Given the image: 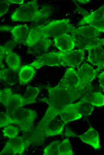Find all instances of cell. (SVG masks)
I'll use <instances>...</instances> for the list:
<instances>
[{
    "instance_id": "22",
    "label": "cell",
    "mask_w": 104,
    "mask_h": 155,
    "mask_svg": "<svg viewBox=\"0 0 104 155\" xmlns=\"http://www.w3.org/2000/svg\"><path fill=\"white\" fill-rule=\"evenodd\" d=\"M39 91L37 87L28 86L22 96L24 106L35 103Z\"/></svg>"
},
{
    "instance_id": "35",
    "label": "cell",
    "mask_w": 104,
    "mask_h": 155,
    "mask_svg": "<svg viewBox=\"0 0 104 155\" xmlns=\"http://www.w3.org/2000/svg\"><path fill=\"white\" fill-rule=\"evenodd\" d=\"M100 83V86L103 91H104V71L98 76Z\"/></svg>"
},
{
    "instance_id": "8",
    "label": "cell",
    "mask_w": 104,
    "mask_h": 155,
    "mask_svg": "<svg viewBox=\"0 0 104 155\" xmlns=\"http://www.w3.org/2000/svg\"><path fill=\"white\" fill-rule=\"evenodd\" d=\"M100 70L98 68L94 69L87 63L82 65L77 73L82 86L92 89L91 83Z\"/></svg>"
},
{
    "instance_id": "37",
    "label": "cell",
    "mask_w": 104,
    "mask_h": 155,
    "mask_svg": "<svg viewBox=\"0 0 104 155\" xmlns=\"http://www.w3.org/2000/svg\"><path fill=\"white\" fill-rule=\"evenodd\" d=\"M5 1L9 3L18 4H22L24 2V1L23 0H6Z\"/></svg>"
},
{
    "instance_id": "1",
    "label": "cell",
    "mask_w": 104,
    "mask_h": 155,
    "mask_svg": "<svg viewBox=\"0 0 104 155\" xmlns=\"http://www.w3.org/2000/svg\"><path fill=\"white\" fill-rule=\"evenodd\" d=\"M49 98L46 102L48 105L46 112L34 132L39 131L52 120L59 115L67 106L83 96L91 89L84 88L75 89L67 88L59 82L54 87L47 86Z\"/></svg>"
},
{
    "instance_id": "28",
    "label": "cell",
    "mask_w": 104,
    "mask_h": 155,
    "mask_svg": "<svg viewBox=\"0 0 104 155\" xmlns=\"http://www.w3.org/2000/svg\"><path fill=\"white\" fill-rule=\"evenodd\" d=\"M59 140H55L44 148L43 155H59Z\"/></svg>"
},
{
    "instance_id": "24",
    "label": "cell",
    "mask_w": 104,
    "mask_h": 155,
    "mask_svg": "<svg viewBox=\"0 0 104 155\" xmlns=\"http://www.w3.org/2000/svg\"><path fill=\"white\" fill-rule=\"evenodd\" d=\"M16 71L11 69H3L0 71V78L7 84L12 86L17 82L18 76Z\"/></svg>"
},
{
    "instance_id": "27",
    "label": "cell",
    "mask_w": 104,
    "mask_h": 155,
    "mask_svg": "<svg viewBox=\"0 0 104 155\" xmlns=\"http://www.w3.org/2000/svg\"><path fill=\"white\" fill-rule=\"evenodd\" d=\"M71 144L68 138L60 143L59 148V155H73Z\"/></svg>"
},
{
    "instance_id": "25",
    "label": "cell",
    "mask_w": 104,
    "mask_h": 155,
    "mask_svg": "<svg viewBox=\"0 0 104 155\" xmlns=\"http://www.w3.org/2000/svg\"><path fill=\"white\" fill-rule=\"evenodd\" d=\"M89 101L94 106L101 107L104 106V95L100 92L86 94Z\"/></svg>"
},
{
    "instance_id": "29",
    "label": "cell",
    "mask_w": 104,
    "mask_h": 155,
    "mask_svg": "<svg viewBox=\"0 0 104 155\" xmlns=\"http://www.w3.org/2000/svg\"><path fill=\"white\" fill-rule=\"evenodd\" d=\"M19 131L18 128L10 125L4 127L2 130L4 136L9 139L14 138L17 137Z\"/></svg>"
},
{
    "instance_id": "14",
    "label": "cell",
    "mask_w": 104,
    "mask_h": 155,
    "mask_svg": "<svg viewBox=\"0 0 104 155\" xmlns=\"http://www.w3.org/2000/svg\"><path fill=\"white\" fill-rule=\"evenodd\" d=\"M54 41L56 47L61 52L72 50L76 46L72 35L68 33L54 38Z\"/></svg>"
},
{
    "instance_id": "12",
    "label": "cell",
    "mask_w": 104,
    "mask_h": 155,
    "mask_svg": "<svg viewBox=\"0 0 104 155\" xmlns=\"http://www.w3.org/2000/svg\"><path fill=\"white\" fill-rule=\"evenodd\" d=\"M59 83L65 87L70 89H77L86 88L82 86L76 71L72 68L67 69Z\"/></svg>"
},
{
    "instance_id": "13",
    "label": "cell",
    "mask_w": 104,
    "mask_h": 155,
    "mask_svg": "<svg viewBox=\"0 0 104 155\" xmlns=\"http://www.w3.org/2000/svg\"><path fill=\"white\" fill-rule=\"evenodd\" d=\"M76 137L79 138L83 142L88 144L96 150L101 148L99 134L92 126L84 134L77 135Z\"/></svg>"
},
{
    "instance_id": "5",
    "label": "cell",
    "mask_w": 104,
    "mask_h": 155,
    "mask_svg": "<svg viewBox=\"0 0 104 155\" xmlns=\"http://www.w3.org/2000/svg\"><path fill=\"white\" fill-rule=\"evenodd\" d=\"M11 116L21 129L27 133L30 132L32 129L37 114L35 111L32 109L19 108L13 111Z\"/></svg>"
},
{
    "instance_id": "11",
    "label": "cell",
    "mask_w": 104,
    "mask_h": 155,
    "mask_svg": "<svg viewBox=\"0 0 104 155\" xmlns=\"http://www.w3.org/2000/svg\"><path fill=\"white\" fill-rule=\"evenodd\" d=\"M94 108V106L89 101L85 94L78 102L66 106L62 112L65 110H69L78 113L82 116H87L92 113Z\"/></svg>"
},
{
    "instance_id": "38",
    "label": "cell",
    "mask_w": 104,
    "mask_h": 155,
    "mask_svg": "<svg viewBox=\"0 0 104 155\" xmlns=\"http://www.w3.org/2000/svg\"><path fill=\"white\" fill-rule=\"evenodd\" d=\"M78 2L82 4H85L90 2L91 0H77Z\"/></svg>"
},
{
    "instance_id": "33",
    "label": "cell",
    "mask_w": 104,
    "mask_h": 155,
    "mask_svg": "<svg viewBox=\"0 0 104 155\" xmlns=\"http://www.w3.org/2000/svg\"><path fill=\"white\" fill-rule=\"evenodd\" d=\"M7 47L2 45L0 47V66L1 69H3L5 66L3 62V59L5 57L6 53Z\"/></svg>"
},
{
    "instance_id": "23",
    "label": "cell",
    "mask_w": 104,
    "mask_h": 155,
    "mask_svg": "<svg viewBox=\"0 0 104 155\" xmlns=\"http://www.w3.org/2000/svg\"><path fill=\"white\" fill-rule=\"evenodd\" d=\"M104 16V4L97 10L85 16L78 23V25L81 26L85 24H89L94 21L101 17Z\"/></svg>"
},
{
    "instance_id": "36",
    "label": "cell",
    "mask_w": 104,
    "mask_h": 155,
    "mask_svg": "<svg viewBox=\"0 0 104 155\" xmlns=\"http://www.w3.org/2000/svg\"><path fill=\"white\" fill-rule=\"evenodd\" d=\"M65 133V136L70 137H76V135L74 133H73L68 128H67Z\"/></svg>"
},
{
    "instance_id": "19",
    "label": "cell",
    "mask_w": 104,
    "mask_h": 155,
    "mask_svg": "<svg viewBox=\"0 0 104 155\" xmlns=\"http://www.w3.org/2000/svg\"><path fill=\"white\" fill-rule=\"evenodd\" d=\"M36 71L31 65H26L21 67L19 73L18 78L21 84L25 85L30 82L34 77Z\"/></svg>"
},
{
    "instance_id": "4",
    "label": "cell",
    "mask_w": 104,
    "mask_h": 155,
    "mask_svg": "<svg viewBox=\"0 0 104 155\" xmlns=\"http://www.w3.org/2000/svg\"><path fill=\"white\" fill-rule=\"evenodd\" d=\"M66 124L61 120L56 118L52 120L42 129L32 134V137L25 140L28 146L33 142H40L50 136L62 135L64 127Z\"/></svg>"
},
{
    "instance_id": "32",
    "label": "cell",
    "mask_w": 104,
    "mask_h": 155,
    "mask_svg": "<svg viewBox=\"0 0 104 155\" xmlns=\"http://www.w3.org/2000/svg\"><path fill=\"white\" fill-rule=\"evenodd\" d=\"M10 5L9 3L5 0L0 1V17L7 13Z\"/></svg>"
},
{
    "instance_id": "20",
    "label": "cell",
    "mask_w": 104,
    "mask_h": 155,
    "mask_svg": "<svg viewBox=\"0 0 104 155\" xmlns=\"http://www.w3.org/2000/svg\"><path fill=\"white\" fill-rule=\"evenodd\" d=\"M24 106L22 96L19 94H12L5 107L6 113L11 116L13 111L15 109Z\"/></svg>"
},
{
    "instance_id": "3",
    "label": "cell",
    "mask_w": 104,
    "mask_h": 155,
    "mask_svg": "<svg viewBox=\"0 0 104 155\" xmlns=\"http://www.w3.org/2000/svg\"><path fill=\"white\" fill-rule=\"evenodd\" d=\"M74 27L69 19L53 20L47 25L35 27L29 34L44 38L54 37L68 33Z\"/></svg>"
},
{
    "instance_id": "16",
    "label": "cell",
    "mask_w": 104,
    "mask_h": 155,
    "mask_svg": "<svg viewBox=\"0 0 104 155\" xmlns=\"http://www.w3.org/2000/svg\"><path fill=\"white\" fill-rule=\"evenodd\" d=\"M10 31L16 42L24 44L28 38L30 30L27 25L24 24L11 28Z\"/></svg>"
},
{
    "instance_id": "15",
    "label": "cell",
    "mask_w": 104,
    "mask_h": 155,
    "mask_svg": "<svg viewBox=\"0 0 104 155\" xmlns=\"http://www.w3.org/2000/svg\"><path fill=\"white\" fill-rule=\"evenodd\" d=\"M88 61L97 66L100 70L104 69V48L103 47H95L88 50Z\"/></svg>"
},
{
    "instance_id": "6",
    "label": "cell",
    "mask_w": 104,
    "mask_h": 155,
    "mask_svg": "<svg viewBox=\"0 0 104 155\" xmlns=\"http://www.w3.org/2000/svg\"><path fill=\"white\" fill-rule=\"evenodd\" d=\"M24 44L28 46L34 53L39 55L46 52L51 45L52 42L48 38L29 34Z\"/></svg>"
},
{
    "instance_id": "34",
    "label": "cell",
    "mask_w": 104,
    "mask_h": 155,
    "mask_svg": "<svg viewBox=\"0 0 104 155\" xmlns=\"http://www.w3.org/2000/svg\"><path fill=\"white\" fill-rule=\"evenodd\" d=\"M16 154L12 148L5 144L4 148L0 152V155H15Z\"/></svg>"
},
{
    "instance_id": "30",
    "label": "cell",
    "mask_w": 104,
    "mask_h": 155,
    "mask_svg": "<svg viewBox=\"0 0 104 155\" xmlns=\"http://www.w3.org/2000/svg\"><path fill=\"white\" fill-rule=\"evenodd\" d=\"M11 124L17 125L16 121L11 116L4 112H0V127H5Z\"/></svg>"
},
{
    "instance_id": "17",
    "label": "cell",
    "mask_w": 104,
    "mask_h": 155,
    "mask_svg": "<svg viewBox=\"0 0 104 155\" xmlns=\"http://www.w3.org/2000/svg\"><path fill=\"white\" fill-rule=\"evenodd\" d=\"M5 57L6 63L10 69L16 72L19 70L21 60L19 55L7 47Z\"/></svg>"
},
{
    "instance_id": "2",
    "label": "cell",
    "mask_w": 104,
    "mask_h": 155,
    "mask_svg": "<svg viewBox=\"0 0 104 155\" xmlns=\"http://www.w3.org/2000/svg\"><path fill=\"white\" fill-rule=\"evenodd\" d=\"M51 13L49 6H44L39 9L36 0L23 4L16 9L11 15V19L15 21H37L47 18Z\"/></svg>"
},
{
    "instance_id": "10",
    "label": "cell",
    "mask_w": 104,
    "mask_h": 155,
    "mask_svg": "<svg viewBox=\"0 0 104 155\" xmlns=\"http://www.w3.org/2000/svg\"><path fill=\"white\" fill-rule=\"evenodd\" d=\"M76 46L79 49L89 50L95 47L104 46V38L85 37L71 35Z\"/></svg>"
},
{
    "instance_id": "31",
    "label": "cell",
    "mask_w": 104,
    "mask_h": 155,
    "mask_svg": "<svg viewBox=\"0 0 104 155\" xmlns=\"http://www.w3.org/2000/svg\"><path fill=\"white\" fill-rule=\"evenodd\" d=\"M11 89L6 88L0 90V102L5 107L12 95Z\"/></svg>"
},
{
    "instance_id": "26",
    "label": "cell",
    "mask_w": 104,
    "mask_h": 155,
    "mask_svg": "<svg viewBox=\"0 0 104 155\" xmlns=\"http://www.w3.org/2000/svg\"><path fill=\"white\" fill-rule=\"evenodd\" d=\"M59 116L61 120L66 124L69 122L78 120L82 116L78 113L69 110H64Z\"/></svg>"
},
{
    "instance_id": "9",
    "label": "cell",
    "mask_w": 104,
    "mask_h": 155,
    "mask_svg": "<svg viewBox=\"0 0 104 155\" xmlns=\"http://www.w3.org/2000/svg\"><path fill=\"white\" fill-rule=\"evenodd\" d=\"M58 52L65 66L78 68L84 59L85 53L83 50L78 49Z\"/></svg>"
},
{
    "instance_id": "18",
    "label": "cell",
    "mask_w": 104,
    "mask_h": 155,
    "mask_svg": "<svg viewBox=\"0 0 104 155\" xmlns=\"http://www.w3.org/2000/svg\"><path fill=\"white\" fill-rule=\"evenodd\" d=\"M71 35H77L85 37H98L100 33L92 27L88 25L73 28L70 31Z\"/></svg>"
},
{
    "instance_id": "7",
    "label": "cell",
    "mask_w": 104,
    "mask_h": 155,
    "mask_svg": "<svg viewBox=\"0 0 104 155\" xmlns=\"http://www.w3.org/2000/svg\"><path fill=\"white\" fill-rule=\"evenodd\" d=\"M30 65L37 69L45 65L51 66L59 65L65 66L58 52L43 54L33 61Z\"/></svg>"
},
{
    "instance_id": "21",
    "label": "cell",
    "mask_w": 104,
    "mask_h": 155,
    "mask_svg": "<svg viewBox=\"0 0 104 155\" xmlns=\"http://www.w3.org/2000/svg\"><path fill=\"white\" fill-rule=\"evenodd\" d=\"M5 144L11 146L16 154H23L27 148L25 141L22 137L20 136L10 139Z\"/></svg>"
}]
</instances>
